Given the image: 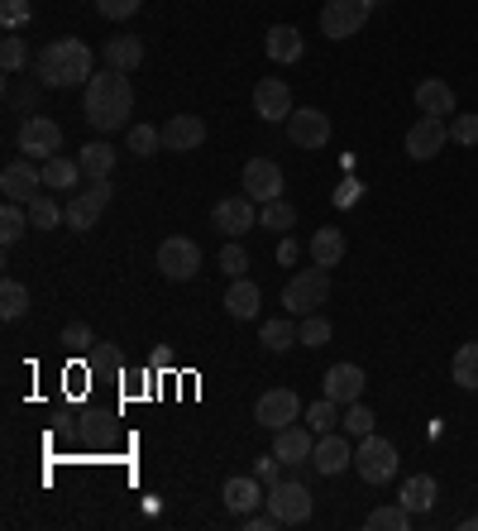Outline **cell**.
<instances>
[{"instance_id":"1","label":"cell","mask_w":478,"mask_h":531,"mask_svg":"<svg viewBox=\"0 0 478 531\" xmlns=\"http://www.w3.org/2000/svg\"><path fill=\"white\" fill-rule=\"evenodd\" d=\"M82 111H87V125L101 134H115L130 125L134 115V87H130V72H96L87 82V96H82Z\"/></svg>"},{"instance_id":"2","label":"cell","mask_w":478,"mask_h":531,"mask_svg":"<svg viewBox=\"0 0 478 531\" xmlns=\"http://www.w3.org/2000/svg\"><path fill=\"white\" fill-rule=\"evenodd\" d=\"M34 77L53 91H67V87H87L96 77V53H91L82 39H53V44L39 48L34 58Z\"/></svg>"},{"instance_id":"3","label":"cell","mask_w":478,"mask_h":531,"mask_svg":"<svg viewBox=\"0 0 478 531\" xmlns=\"http://www.w3.org/2000/svg\"><path fill=\"white\" fill-rule=\"evenodd\" d=\"M354 474L364 479V484H388L392 474H397V445L388 441V436H378V431H369V436H359V450H354Z\"/></svg>"},{"instance_id":"4","label":"cell","mask_w":478,"mask_h":531,"mask_svg":"<svg viewBox=\"0 0 478 531\" xmlns=\"http://www.w3.org/2000/svg\"><path fill=\"white\" fill-rule=\"evenodd\" d=\"M330 297V268H302L292 283L283 288V307L287 316H311V311H321Z\"/></svg>"},{"instance_id":"5","label":"cell","mask_w":478,"mask_h":531,"mask_svg":"<svg viewBox=\"0 0 478 531\" xmlns=\"http://www.w3.org/2000/svg\"><path fill=\"white\" fill-rule=\"evenodd\" d=\"M373 5H378V0H326V5H321V34H326L330 44L354 39V34L369 24Z\"/></svg>"},{"instance_id":"6","label":"cell","mask_w":478,"mask_h":531,"mask_svg":"<svg viewBox=\"0 0 478 531\" xmlns=\"http://www.w3.org/2000/svg\"><path fill=\"white\" fill-rule=\"evenodd\" d=\"M268 512L283 527H302V522H311V512H316V498H311V488L302 479H283V484L268 488Z\"/></svg>"},{"instance_id":"7","label":"cell","mask_w":478,"mask_h":531,"mask_svg":"<svg viewBox=\"0 0 478 531\" xmlns=\"http://www.w3.org/2000/svg\"><path fill=\"white\" fill-rule=\"evenodd\" d=\"M158 273L168 283H192L196 273H201V244L187 240V235H168V240L158 244Z\"/></svg>"},{"instance_id":"8","label":"cell","mask_w":478,"mask_h":531,"mask_svg":"<svg viewBox=\"0 0 478 531\" xmlns=\"http://www.w3.org/2000/svg\"><path fill=\"white\" fill-rule=\"evenodd\" d=\"M110 206V177H101V182H91L87 192H77V197H67L63 216H67V230H96V221H101V211Z\"/></svg>"},{"instance_id":"9","label":"cell","mask_w":478,"mask_h":531,"mask_svg":"<svg viewBox=\"0 0 478 531\" xmlns=\"http://www.w3.org/2000/svg\"><path fill=\"white\" fill-rule=\"evenodd\" d=\"M297 417H306V407L292 388H268L259 398V407H254V421H259L263 431H283V426H292Z\"/></svg>"},{"instance_id":"10","label":"cell","mask_w":478,"mask_h":531,"mask_svg":"<svg viewBox=\"0 0 478 531\" xmlns=\"http://www.w3.org/2000/svg\"><path fill=\"white\" fill-rule=\"evenodd\" d=\"M239 192L254 197L259 206L263 201H278L283 197V168H278L273 158H249L244 173H239Z\"/></svg>"},{"instance_id":"11","label":"cell","mask_w":478,"mask_h":531,"mask_svg":"<svg viewBox=\"0 0 478 531\" xmlns=\"http://www.w3.org/2000/svg\"><path fill=\"white\" fill-rule=\"evenodd\" d=\"M287 139L297 149H326L330 144V115L316 111V106H297L287 115Z\"/></svg>"},{"instance_id":"12","label":"cell","mask_w":478,"mask_h":531,"mask_svg":"<svg viewBox=\"0 0 478 531\" xmlns=\"http://www.w3.org/2000/svg\"><path fill=\"white\" fill-rule=\"evenodd\" d=\"M39 187H44V168H34V158H15V163H5V173H0V192L5 201H29L39 197Z\"/></svg>"},{"instance_id":"13","label":"cell","mask_w":478,"mask_h":531,"mask_svg":"<svg viewBox=\"0 0 478 531\" xmlns=\"http://www.w3.org/2000/svg\"><path fill=\"white\" fill-rule=\"evenodd\" d=\"M63 149V130H58V120H48V115H29L20 130V154L24 158H53Z\"/></svg>"},{"instance_id":"14","label":"cell","mask_w":478,"mask_h":531,"mask_svg":"<svg viewBox=\"0 0 478 531\" xmlns=\"http://www.w3.org/2000/svg\"><path fill=\"white\" fill-rule=\"evenodd\" d=\"M292 111H297V106H292V87H287L283 77H263L259 87H254V115H259V120H268V125L283 120L287 125Z\"/></svg>"},{"instance_id":"15","label":"cell","mask_w":478,"mask_h":531,"mask_svg":"<svg viewBox=\"0 0 478 531\" xmlns=\"http://www.w3.org/2000/svg\"><path fill=\"white\" fill-rule=\"evenodd\" d=\"M211 221H216V230H225V235H249L254 225H259V201L254 197H225L216 201V211H211Z\"/></svg>"},{"instance_id":"16","label":"cell","mask_w":478,"mask_h":531,"mask_svg":"<svg viewBox=\"0 0 478 531\" xmlns=\"http://www.w3.org/2000/svg\"><path fill=\"white\" fill-rule=\"evenodd\" d=\"M220 498H225V508L235 517H249V512H259V503H268V484L259 474H235V479H225Z\"/></svg>"},{"instance_id":"17","label":"cell","mask_w":478,"mask_h":531,"mask_svg":"<svg viewBox=\"0 0 478 531\" xmlns=\"http://www.w3.org/2000/svg\"><path fill=\"white\" fill-rule=\"evenodd\" d=\"M450 144V125L440 120V115H421L412 130H407V154L416 158V163H426V158H435L440 149Z\"/></svg>"},{"instance_id":"18","label":"cell","mask_w":478,"mask_h":531,"mask_svg":"<svg viewBox=\"0 0 478 531\" xmlns=\"http://www.w3.org/2000/svg\"><path fill=\"white\" fill-rule=\"evenodd\" d=\"M311 469H316V474H326V479H335V474L354 469V445H349L340 431H326V436H316V455H311Z\"/></svg>"},{"instance_id":"19","label":"cell","mask_w":478,"mask_h":531,"mask_svg":"<svg viewBox=\"0 0 478 531\" xmlns=\"http://www.w3.org/2000/svg\"><path fill=\"white\" fill-rule=\"evenodd\" d=\"M273 455L283 460V465H311V455H316V431L311 426H283V431H273Z\"/></svg>"},{"instance_id":"20","label":"cell","mask_w":478,"mask_h":531,"mask_svg":"<svg viewBox=\"0 0 478 531\" xmlns=\"http://www.w3.org/2000/svg\"><path fill=\"white\" fill-rule=\"evenodd\" d=\"M201 144H206V120L201 115H173L163 125V149L168 154H192Z\"/></svg>"},{"instance_id":"21","label":"cell","mask_w":478,"mask_h":531,"mask_svg":"<svg viewBox=\"0 0 478 531\" xmlns=\"http://www.w3.org/2000/svg\"><path fill=\"white\" fill-rule=\"evenodd\" d=\"M364 369L359 364H330L326 369V398H335L340 407H349V402L364 398Z\"/></svg>"},{"instance_id":"22","label":"cell","mask_w":478,"mask_h":531,"mask_svg":"<svg viewBox=\"0 0 478 531\" xmlns=\"http://www.w3.org/2000/svg\"><path fill=\"white\" fill-rule=\"evenodd\" d=\"M263 53H268L273 63H302L306 44H302V34H297L292 24H273V29L263 34Z\"/></svg>"},{"instance_id":"23","label":"cell","mask_w":478,"mask_h":531,"mask_svg":"<svg viewBox=\"0 0 478 531\" xmlns=\"http://www.w3.org/2000/svg\"><path fill=\"white\" fill-rule=\"evenodd\" d=\"M416 111L421 115H455V91L450 82H440V77H426V82H416Z\"/></svg>"},{"instance_id":"24","label":"cell","mask_w":478,"mask_h":531,"mask_svg":"<svg viewBox=\"0 0 478 531\" xmlns=\"http://www.w3.org/2000/svg\"><path fill=\"white\" fill-rule=\"evenodd\" d=\"M220 307L230 311L235 321H254V316H259V307H263V292H259V283H249V278H235Z\"/></svg>"},{"instance_id":"25","label":"cell","mask_w":478,"mask_h":531,"mask_svg":"<svg viewBox=\"0 0 478 531\" xmlns=\"http://www.w3.org/2000/svg\"><path fill=\"white\" fill-rule=\"evenodd\" d=\"M106 67L115 72H134V67H144V39L139 34H120V39H106Z\"/></svg>"},{"instance_id":"26","label":"cell","mask_w":478,"mask_h":531,"mask_svg":"<svg viewBox=\"0 0 478 531\" xmlns=\"http://www.w3.org/2000/svg\"><path fill=\"white\" fill-rule=\"evenodd\" d=\"M82 163L77 158H63V154H53L44 158V187L48 192H77V182H82Z\"/></svg>"},{"instance_id":"27","label":"cell","mask_w":478,"mask_h":531,"mask_svg":"<svg viewBox=\"0 0 478 531\" xmlns=\"http://www.w3.org/2000/svg\"><path fill=\"white\" fill-rule=\"evenodd\" d=\"M435 498H440V484H435L431 474H412V479L402 484V493H397V503L407 512H431Z\"/></svg>"},{"instance_id":"28","label":"cell","mask_w":478,"mask_h":531,"mask_svg":"<svg viewBox=\"0 0 478 531\" xmlns=\"http://www.w3.org/2000/svg\"><path fill=\"white\" fill-rule=\"evenodd\" d=\"M345 230H335V225H326V230H316L311 235V259L321 268H340V259H345Z\"/></svg>"},{"instance_id":"29","label":"cell","mask_w":478,"mask_h":531,"mask_svg":"<svg viewBox=\"0 0 478 531\" xmlns=\"http://www.w3.org/2000/svg\"><path fill=\"white\" fill-rule=\"evenodd\" d=\"M259 340H263V350H273V354H287L292 345H302V335H297V321H292V316H273V321H263Z\"/></svg>"},{"instance_id":"30","label":"cell","mask_w":478,"mask_h":531,"mask_svg":"<svg viewBox=\"0 0 478 531\" xmlns=\"http://www.w3.org/2000/svg\"><path fill=\"white\" fill-rule=\"evenodd\" d=\"M450 378H455L464 393H474L478 388V340H469V345H459L455 359H450Z\"/></svg>"},{"instance_id":"31","label":"cell","mask_w":478,"mask_h":531,"mask_svg":"<svg viewBox=\"0 0 478 531\" xmlns=\"http://www.w3.org/2000/svg\"><path fill=\"white\" fill-rule=\"evenodd\" d=\"M39 91H44V82H24L20 72H5V101L15 111H34L39 106Z\"/></svg>"},{"instance_id":"32","label":"cell","mask_w":478,"mask_h":531,"mask_svg":"<svg viewBox=\"0 0 478 531\" xmlns=\"http://www.w3.org/2000/svg\"><path fill=\"white\" fill-rule=\"evenodd\" d=\"M77 163H82V173H87L91 182H101V177H110V168H115V149L96 139V144H87V149L77 154Z\"/></svg>"},{"instance_id":"33","label":"cell","mask_w":478,"mask_h":531,"mask_svg":"<svg viewBox=\"0 0 478 531\" xmlns=\"http://www.w3.org/2000/svg\"><path fill=\"white\" fill-rule=\"evenodd\" d=\"M24 311H29V288H24L20 278H5L0 283V316L5 321H20Z\"/></svg>"},{"instance_id":"34","label":"cell","mask_w":478,"mask_h":531,"mask_svg":"<svg viewBox=\"0 0 478 531\" xmlns=\"http://www.w3.org/2000/svg\"><path fill=\"white\" fill-rule=\"evenodd\" d=\"M63 221H67V216H63V206H58L53 197H48V192H39V197L29 201V225H34V230H58Z\"/></svg>"},{"instance_id":"35","label":"cell","mask_w":478,"mask_h":531,"mask_svg":"<svg viewBox=\"0 0 478 531\" xmlns=\"http://www.w3.org/2000/svg\"><path fill=\"white\" fill-rule=\"evenodd\" d=\"M412 527V512L402 503H383V508L369 512V531H407Z\"/></svg>"},{"instance_id":"36","label":"cell","mask_w":478,"mask_h":531,"mask_svg":"<svg viewBox=\"0 0 478 531\" xmlns=\"http://www.w3.org/2000/svg\"><path fill=\"white\" fill-rule=\"evenodd\" d=\"M297 225V206H287L283 197L259 206V230H292Z\"/></svg>"},{"instance_id":"37","label":"cell","mask_w":478,"mask_h":531,"mask_svg":"<svg viewBox=\"0 0 478 531\" xmlns=\"http://www.w3.org/2000/svg\"><path fill=\"white\" fill-rule=\"evenodd\" d=\"M335 421H340V402L335 398H321L306 407V426L316 431V436H326V431H335Z\"/></svg>"},{"instance_id":"38","label":"cell","mask_w":478,"mask_h":531,"mask_svg":"<svg viewBox=\"0 0 478 531\" xmlns=\"http://www.w3.org/2000/svg\"><path fill=\"white\" fill-rule=\"evenodd\" d=\"M297 335H302L306 350H321V345H326L335 331H330V321L321 316V311H311V316H302V321H297Z\"/></svg>"},{"instance_id":"39","label":"cell","mask_w":478,"mask_h":531,"mask_svg":"<svg viewBox=\"0 0 478 531\" xmlns=\"http://www.w3.org/2000/svg\"><path fill=\"white\" fill-rule=\"evenodd\" d=\"M24 230H29V216L20 211V201H5V211H0V240L15 244V240H24Z\"/></svg>"},{"instance_id":"40","label":"cell","mask_w":478,"mask_h":531,"mask_svg":"<svg viewBox=\"0 0 478 531\" xmlns=\"http://www.w3.org/2000/svg\"><path fill=\"white\" fill-rule=\"evenodd\" d=\"M158 149H163V130H158V125H134L130 130V154L153 158Z\"/></svg>"},{"instance_id":"41","label":"cell","mask_w":478,"mask_h":531,"mask_svg":"<svg viewBox=\"0 0 478 531\" xmlns=\"http://www.w3.org/2000/svg\"><path fill=\"white\" fill-rule=\"evenodd\" d=\"M34 20V5L29 0H0V24L5 29H20V24Z\"/></svg>"},{"instance_id":"42","label":"cell","mask_w":478,"mask_h":531,"mask_svg":"<svg viewBox=\"0 0 478 531\" xmlns=\"http://www.w3.org/2000/svg\"><path fill=\"white\" fill-rule=\"evenodd\" d=\"M373 421H378V417H373L364 402H349V412H345V431H349V436H369Z\"/></svg>"},{"instance_id":"43","label":"cell","mask_w":478,"mask_h":531,"mask_svg":"<svg viewBox=\"0 0 478 531\" xmlns=\"http://www.w3.org/2000/svg\"><path fill=\"white\" fill-rule=\"evenodd\" d=\"M450 139L464 144V149H474L478 144V115H455V120H450Z\"/></svg>"},{"instance_id":"44","label":"cell","mask_w":478,"mask_h":531,"mask_svg":"<svg viewBox=\"0 0 478 531\" xmlns=\"http://www.w3.org/2000/svg\"><path fill=\"white\" fill-rule=\"evenodd\" d=\"M244 268H249V254H244V244H225V249H220V273H230V278H244Z\"/></svg>"},{"instance_id":"45","label":"cell","mask_w":478,"mask_h":531,"mask_svg":"<svg viewBox=\"0 0 478 531\" xmlns=\"http://www.w3.org/2000/svg\"><path fill=\"white\" fill-rule=\"evenodd\" d=\"M24 63H29L24 39H5V44H0V67H5V72H24Z\"/></svg>"},{"instance_id":"46","label":"cell","mask_w":478,"mask_h":531,"mask_svg":"<svg viewBox=\"0 0 478 531\" xmlns=\"http://www.w3.org/2000/svg\"><path fill=\"white\" fill-rule=\"evenodd\" d=\"M63 345H67V350H87V345H96V335H91L87 321H67V326H63Z\"/></svg>"},{"instance_id":"47","label":"cell","mask_w":478,"mask_h":531,"mask_svg":"<svg viewBox=\"0 0 478 531\" xmlns=\"http://www.w3.org/2000/svg\"><path fill=\"white\" fill-rule=\"evenodd\" d=\"M139 5H144V0H96V10H101L106 20H130Z\"/></svg>"},{"instance_id":"48","label":"cell","mask_w":478,"mask_h":531,"mask_svg":"<svg viewBox=\"0 0 478 531\" xmlns=\"http://www.w3.org/2000/svg\"><path fill=\"white\" fill-rule=\"evenodd\" d=\"M283 460H278V455H263V460H259V469H254V474H259V479H263V484H268V488H273V484H283Z\"/></svg>"},{"instance_id":"49","label":"cell","mask_w":478,"mask_h":531,"mask_svg":"<svg viewBox=\"0 0 478 531\" xmlns=\"http://www.w3.org/2000/svg\"><path fill=\"white\" fill-rule=\"evenodd\" d=\"M244 527H249V531H273V527H283V522H278L273 512H249V517H244Z\"/></svg>"},{"instance_id":"50","label":"cell","mask_w":478,"mask_h":531,"mask_svg":"<svg viewBox=\"0 0 478 531\" xmlns=\"http://www.w3.org/2000/svg\"><path fill=\"white\" fill-rule=\"evenodd\" d=\"M278 259H283V264H297V240H283V244H278Z\"/></svg>"},{"instance_id":"51","label":"cell","mask_w":478,"mask_h":531,"mask_svg":"<svg viewBox=\"0 0 478 531\" xmlns=\"http://www.w3.org/2000/svg\"><path fill=\"white\" fill-rule=\"evenodd\" d=\"M359 197V182H345V187H340V192H335V201H340V206H349V201Z\"/></svg>"},{"instance_id":"52","label":"cell","mask_w":478,"mask_h":531,"mask_svg":"<svg viewBox=\"0 0 478 531\" xmlns=\"http://www.w3.org/2000/svg\"><path fill=\"white\" fill-rule=\"evenodd\" d=\"M459 527H464V531H478V517H464V522H459Z\"/></svg>"}]
</instances>
